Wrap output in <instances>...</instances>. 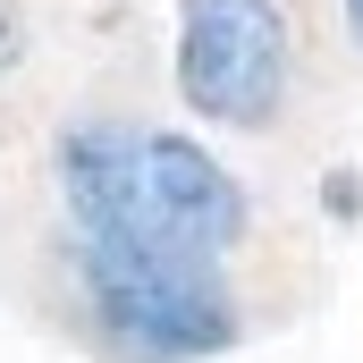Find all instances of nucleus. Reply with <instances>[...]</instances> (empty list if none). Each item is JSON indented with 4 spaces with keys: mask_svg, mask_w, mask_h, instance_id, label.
<instances>
[{
    "mask_svg": "<svg viewBox=\"0 0 363 363\" xmlns=\"http://www.w3.org/2000/svg\"><path fill=\"white\" fill-rule=\"evenodd\" d=\"M68 271H77L85 330L110 363H211L228 347H245L237 287L211 254L110 245V237L68 228Z\"/></svg>",
    "mask_w": 363,
    "mask_h": 363,
    "instance_id": "obj_1",
    "label": "nucleus"
},
{
    "mask_svg": "<svg viewBox=\"0 0 363 363\" xmlns=\"http://www.w3.org/2000/svg\"><path fill=\"white\" fill-rule=\"evenodd\" d=\"M169 77H178V101L203 127H228V135L279 127L287 93H296V17H287V0H178Z\"/></svg>",
    "mask_w": 363,
    "mask_h": 363,
    "instance_id": "obj_2",
    "label": "nucleus"
},
{
    "mask_svg": "<svg viewBox=\"0 0 363 363\" xmlns=\"http://www.w3.org/2000/svg\"><path fill=\"white\" fill-rule=\"evenodd\" d=\"M135 220H144L135 245H178V254L228 262L245 245V228H254V203H245L237 169L203 135H186V127H135Z\"/></svg>",
    "mask_w": 363,
    "mask_h": 363,
    "instance_id": "obj_3",
    "label": "nucleus"
},
{
    "mask_svg": "<svg viewBox=\"0 0 363 363\" xmlns=\"http://www.w3.org/2000/svg\"><path fill=\"white\" fill-rule=\"evenodd\" d=\"M321 211H338V220L363 211V178H355V169H330V178H321Z\"/></svg>",
    "mask_w": 363,
    "mask_h": 363,
    "instance_id": "obj_4",
    "label": "nucleus"
},
{
    "mask_svg": "<svg viewBox=\"0 0 363 363\" xmlns=\"http://www.w3.org/2000/svg\"><path fill=\"white\" fill-rule=\"evenodd\" d=\"M26 60V17H17V0H0V77Z\"/></svg>",
    "mask_w": 363,
    "mask_h": 363,
    "instance_id": "obj_5",
    "label": "nucleus"
},
{
    "mask_svg": "<svg viewBox=\"0 0 363 363\" xmlns=\"http://www.w3.org/2000/svg\"><path fill=\"white\" fill-rule=\"evenodd\" d=\"M338 26H347V43L363 51V0H338Z\"/></svg>",
    "mask_w": 363,
    "mask_h": 363,
    "instance_id": "obj_6",
    "label": "nucleus"
}]
</instances>
